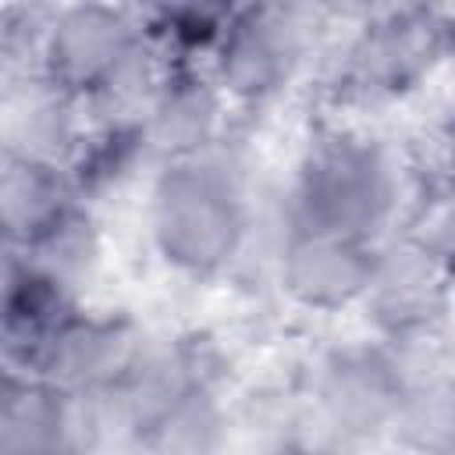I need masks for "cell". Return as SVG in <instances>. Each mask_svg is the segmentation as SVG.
<instances>
[{
	"mask_svg": "<svg viewBox=\"0 0 455 455\" xmlns=\"http://www.w3.org/2000/svg\"><path fill=\"white\" fill-rule=\"evenodd\" d=\"M153 82L149 57L132 21L103 4L78 0L53 14L46 39V85L71 100L128 107Z\"/></svg>",
	"mask_w": 455,
	"mask_h": 455,
	"instance_id": "cell-2",
	"label": "cell"
},
{
	"mask_svg": "<svg viewBox=\"0 0 455 455\" xmlns=\"http://www.w3.org/2000/svg\"><path fill=\"white\" fill-rule=\"evenodd\" d=\"M405 395L409 384L402 366L380 348L334 352L323 363L316 384V398L327 423L352 437H366L384 427H395Z\"/></svg>",
	"mask_w": 455,
	"mask_h": 455,
	"instance_id": "cell-7",
	"label": "cell"
},
{
	"mask_svg": "<svg viewBox=\"0 0 455 455\" xmlns=\"http://www.w3.org/2000/svg\"><path fill=\"white\" fill-rule=\"evenodd\" d=\"M78 427V395L64 391L43 373H0V448L7 451H53L71 444Z\"/></svg>",
	"mask_w": 455,
	"mask_h": 455,
	"instance_id": "cell-8",
	"label": "cell"
},
{
	"mask_svg": "<svg viewBox=\"0 0 455 455\" xmlns=\"http://www.w3.org/2000/svg\"><path fill=\"white\" fill-rule=\"evenodd\" d=\"M153 242L181 274H220L245 242V206L231 174L203 156L171 160L153 188Z\"/></svg>",
	"mask_w": 455,
	"mask_h": 455,
	"instance_id": "cell-1",
	"label": "cell"
},
{
	"mask_svg": "<svg viewBox=\"0 0 455 455\" xmlns=\"http://www.w3.org/2000/svg\"><path fill=\"white\" fill-rule=\"evenodd\" d=\"M28 267L64 288L82 284L100 259V231L96 220L78 206V199L60 210L32 242H25Z\"/></svg>",
	"mask_w": 455,
	"mask_h": 455,
	"instance_id": "cell-15",
	"label": "cell"
},
{
	"mask_svg": "<svg viewBox=\"0 0 455 455\" xmlns=\"http://www.w3.org/2000/svg\"><path fill=\"white\" fill-rule=\"evenodd\" d=\"M373 267V238L295 228L281 252V284L299 306L341 309L366 295Z\"/></svg>",
	"mask_w": 455,
	"mask_h": 455,
	"instance_id": "cell-6",
	"label": "cell"
},
{
	"mask_svg": "<svg viewBox=\"0 0 455 455\" xmlns=\"http://www.w3.org/2000/svg\"><path fill=\"white\" fill-rule=\"evenodd\" d=\"M217 441H220V409L213 402L210 384L188 387L142 434V444L160 451H206Z\"/></svg>",
	"mask_w": 455,
	"mask_h": 455,
	"instance_id": "cell-17",
	"label": "cell"
},
{
	"mask_svg": "<svg viewBox=\"0 0 455 455\" xmlns=\"http://www.w3.org/2000/svg\"><path fill=\"white\" fill-rule=\"evenodd\" d=\"M78 316L71 288L28 270L18 295L0 313V355L11 370L43 373L64 327Z\"/></svg>",
	"mask_w": 455,
	"mask_h": 455,
	"instance_id": "cell-11",
	"label": "cell"
},
{
	"mask_svg": "<svg viewBox=\"0 0 455 455\" xmlns=\"http://www.w3.org/2000/svg\"><path fill=\"white\" fill-rule=\"evenodd\" d=\"M441 50L444 21L434 0H380L345 53L341 85L359 100H395L434 68Z\"/></svg>",
	"mask_w": 455,
	"mask_h": 455,
	"instance_id": "cell-4",
	"label": "cell"
},
{
	"mask_svg": "<svg viewBox=\"0 0 455 455\" xmlns=\"http://www.w3.org/2000/svg\"><path fill=\"white\" fill-rule=\"evenodd\" d=\"M306 4L331 18H370L380 0H306Z\"/></svg>",
	"mask_w": 455,
	"mask_h": 455,
	"instance_id": "cell-20",
	"label": "cell"
},
{
	"mask_svg": "<svg viewBox=\"0 0 455 455\" xmlns=\"http://www.w3.org/2000/svg\"><path fill=\"white\" fill-rule=\"evenodd\" d=\"M149 139H146V121H139L132 110H121L114 121L100 124L96 132H82L64 171L71 178L75 196H92L121 185L139 156H146Z\"/></svg>",
	"mask_w": 455,
	"mask_h": 455,
	"instance_id": "cell-14",
	"label": "cell"
},
{
	"mask_svg": "<svg viewBox=\"0 0 455 455\" xmlns=\"http://www.w3.org/2000/svg\"><path fill=\"white\" fill-rule=\"evenodd\" d=\"M71 178L60 164L11 149L0 160V231L32 242L60 210L75 203Z\"/></svg>",
	"mask_w": 455,
	"mask_h": 455,
	"instance_id": "cell-13",
	"label": "cell"
},
{
	"mask_svg": "<svg viewBox=\"0 0 455 455\" xmlns=\"http://www.w3.org/2000/svg\"><path fill=\"white\" fill-rule=\"evenodd\" d=\"M306 0H252L217 36V82L238 100L281 92L306 50Z\"/></svg>",
	"mask_w": 455,
	"mask_h": 455,
	"instance_id": "cell-5",
	"label": "cell"
},
{
	"mask_svg": "<svg viewBox=\"0 0 455 455\" xmlns=\"http://www.w3.org/2000/svg\"><path fill=\"white\" fill-rule=\"evenodd\" d=\"M71 96L64 92H50V96H39L28 103L25 117L18 121V142L14 149L18 153H28V156H39V160H50V164H68L75 142H78V124H75V114H71Z\"/></svg>",
	"mask_w": 455,
	"mask_h": 455,
	"instance_id": "cell-18",
	"label": "cell"
},
{
	"mask_svg": "<svg viewBox=\"0 0 455 455\" xmlns=\"http://www.w3.org/2000/svg\"><path fill=\"white\" fill-rule=\"evenodd\" d=\"M391 210L395 174L373 142L331 135L302 160L295 185V228L373 238Z\"/></svg>",
	"mask_w": 455,
	"mask_h": 455,
	"instance_id": "cell-3",
	"label": "cell"
},
{
	"mask_svg": "<svg viewBox=\"0 0 455 455\" xmlns=\"http://www.w3.org/2000/svg\"><path fill=\"white\" fill-rule=\"evenodd\" d=\"M28 252L18 238H11L7 231H0V313L7 309V302L18 295V288L28 277Z\"/></svg>",
	"mask_w": 455,
	"mask_h": 455,
	"instance_id": "cell-19",
	"label": "cell"
},
{
	"mask_svg": "<svg viewBox=\"0 0 455 455\" xmlns=\"http://www.w3.org/2000/svg\"><path fill=\"white\" fill-rule=\"evenodd\" d=\"M363 299L387 334H423L441 313V274L427 256V245L377 249V267Z\"/></svg>",
	"mask_w": 455,
	"mask_h": 455,
	"instance_id": "cell-9",
	"label": "cell"
},
{
	"mask_svg": "<svg viewBox=\"0 0 455 455\" xmlns=\"http://www.w3.org/2000/svg\"><path fill=\"white\" fill-rule=\"evenodd\" d=\"M146 121V139L149 149H156L167 160H188L203 156V149L213 142L217 124H220V92L192 75L178 71L171 75L149 100Z\"/></svg>",
	"mask_w": 455,
	"mask_h": 455,
	"instance_id": "cell-12",
	"label": "cell"
},
{
	"mask_svg": "<svg viewBox=\"0 0 455 455\" xmlns=\"http://www.w3.org/2000/svg\"><path fill=\"white\" fill-rule=\"evenodd\" d=\"M135 355L139 341L121 320H89L78 313L53 345L43 377L78 398H89L107 391L135 363Z\"/></svg>",
	"mask_w": 455,
	"mask_h": 455,
	"instance_id": "cell-10",
	"label": "cell"
},
{
	"mask_svg": "<svg viewBox=\"0 0 455 455\" xmlns=\"http://www.w3.org/2000/svg\"><path fill=\"white\" fill-rule=\"evenodd\" d=\"M53 14L43 4L21 0L0 11V78L14 85H46V39Z\"/></svg>",
	"mask_w": 455,
	"mask_h": 455,
	"instance_id": "cell-16",
	"label": "cell"
}]
</instances>
